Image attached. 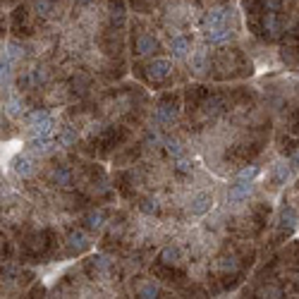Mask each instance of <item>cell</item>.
I'll return each instance as SVG.
<instances>
[{
    "label": "cell",
    "mask_w": 299,
    "mask_h": 299,
    "mask_svg": "<svg viewBox=\"0 0 299 299\" xmlns=\"http://www.w3.org/2000/svg\"><path fill=\"white\" fill-rule=\"evenodd\" d=\"M249 194H251V182H237L235 187L230 189L227 199H230V201H244Z\"/></svg>",
    "instance_id": "cell-4"
},
{
    "label": "cell",
    "mask_w": 299,
    "mask_h": 299,
    "mask_svg": "<svg viewBox=\"0 0 299 299\" xmlns=\"http://www.w3.org/2000/svg\"><path fill=\"white\" fill-rule=\"evenodd\" d=\"M153 48H156V41H153V36H149V34L139 36V41H137V51H139V55H149Z\"/></svg>",
    "instance_id": "cell-9"
},
{
    "label": "cell",
    "mask_w": 299,
    "mask_h": 299,
    "mask_svg": "<svg viewBox=\"0 0 299 299\" xmlns=\"http://www.w3.org/2000/svg\"><path fill=\"white\" fill-rule=\"evenodd\" d=\"M75 139H77V134L72 132L70 127H65L63 132H60V144L63 146H70V144H75Z\"/></svg>",
    "instance_id": "cell-18"
},
{
    "label": "cell",
    "mask_w": 299,
    "mask_h": 299,
    "mask_svg": "<svg viewBox=\"0 0 299 299\" xmlns=\"http://www.w3.org/2000/svg\"><path fill=\"white\" fill-rule=\"evenodd\" d=\"M230 39V29L227 27H215V29H206V41L211 43H223Z\"/></svg>",
    "instance_id": "cell-7"
},
{
    "label": "cell",
    "mask_w": 299,
    "mask_h": 299,
    "mask_svg": "<svg viewBox=\"0 0 299 299\" xmlns=\"http://www.w3.org/2000/svg\"><path fill=\"white\" fill-rule=\"evenodd\" d=\"M53 182L60 184V187H67V184H72V172L67 170V168H58L53 172Z\"/></svg>",
    "instance_id": "cell-10"
},
{
    "label": "cell",
    "mask_w": 299,
    "mask_h": 299,
    "mask_svg": "<svg viewBox=\"0 0 299 299\" xmlns=\"http://www.w3.org/2000/svg\"><path fill=\"white\" fill-rule=\"evenodd\" d=\"M96 266L101 268V270H108V268H110V261H108V256H96Z\"/></svg>",
    "instance_id": "cell-24"
},
{
    "label": "cell",
    "mask_w": 299,
    "mask_h": 299,
    "mask_svg": "<svg viewBox=\"0 0 299 299\" xmlns=\"http://www.w3.org/2000/svg\"><path fill=\"white\" fill-rule=\"evenodd\" d=\"M263 29H266V34H270V36H278V34L282 32V20H280L275 12H268L266 17H263Z\"/></svg>",
    "instance_id": "cell-5"
},
{
    "label": "cell",
    "mask_w": 299,
    "mask_h": 299,
    "mask_svg": "<svg viewBox=\"0 0 299 299\" xmlns=\"http://www.w3.org/2000/svg\"><path fill=\"white\" fill-rule=\"evenodd\" d=\"M141 211H144V213H156V211H158V203L149 199V201L141 203Z\"/></svg>",
    "instance_id": "cell-22"
},
{
    "label": "cell",
    "mask_w": 299,
    "mask_h": 299,
    "mask_svg": "<svg viewBox=\"0 0 299 299\" xmlns=\"http://www.w3.org/2000/svg\"><path fill=\"white\" fill-rule=\"evenodd\" d=\"M15 172H17L20 177L34 175V160L29 158V156H17V158H15Z\"/></svg>",
    "instance_id": "cell-6"
},
{
    "label": "cell",
    "mask_w": 299,
    "mask_h": 299,
    "mask_svg": "<svg viewBox=\"0 0 299 299\" xmlns=\"http://www.w3.org/2000/svg\"><path fill=\"white\" fill-rule=\"evenodd\" d=\"M180 172H192V163L189 160H184V158H177V165H175Z\"/></svg>",
    "instance_id": "cell-23"
},
{
    "label": "cell",
    "mask_w": 299,
    "mask_h": 299,
    "mask_svg": "<svg viewBox=\"0 0 299 299\" xmlns=\"http://www.w3.org/2000/svg\"><path fill=\"white\" fill-rule=\"evenodd\" d=\"M192 70H196V72L206 70V51H196L192 55Z\"/></svg>",
    "instance_id": "cell-15"
},
{
    "label": "cell",
    "mask_w": 299,
    "mask_h": 299,
    "mask_svg": "<svg viewBox=\"0 0 299 299\" xmlns=\"http://www.w3.org/2000/svg\"><path fill=\"white\" fill-rule=\"evenodd\" d=\"M256 172H258L256 165H246V168H242V170L237 172V182H251L256 177Z\"/></svg>",
    "instance_id": "cell-13"
},
{
    "label": "cell",
    "mask_w": 299,
    "mask_h": 299,
    "mask_svg": "<svg viewBox=\"0 0 299 299\" xmlns=\"http://www.w3.org/2000/svg\"><path fill=\"white\" fill-rule=\"evenodd\" d=\"M282 223L287 225V227H292V225L297 223V213H294V208H285V211H282Z\"/></svg>",
    "instance_id": "cell-19"
},
{
    "label": "cell",
    "mask_w": 299,
    "mask_h": 299,
    "mask_svg": "<svg viewBox=\"0 0 299 299\" xmlns=\"http://www.w3.org/2000/svg\"><path fill=\"white\" fill-rule=\"evenodd\" d=\"M139 299H158V285L153 282H146L139 287Z\"/></svg>",
    "instance_id": "cell-12"
},
{
    "label": "cell",
    "mask_w": 299,
    "mask_h": 299,
    "mask_svg": "<svg viewBox=\"0 0 299 299\" xmlns=\"http://www.w3.org/2000/svg\"><path fill=\"white\" fill-rule=\"evenodd\" d=\"M163 258H165L168 263H177V258H180V249H172V246H168V249L163 251Z\"/></svg>",
    "instance_id": "cell-20"
},
{
    "label": "cell",
    "mask_w": 299,
    "mask_h": 299,
    "mask_svg": "<svg viewBox=\"0 0 299 299\" xmlns=\"http://www.w3.org/2000/svg\"><path fill=\"white\" fill-rule=\"evenodd\" d=\"M168 153H172L175 158H182V153H184V149H182L180 141H168Z\"/></svg>",
    "instance_id": "cell-21"
},
{
    "label": "cell",
    "mask_w": 299,
    "mask_h": 299,
    "mask_svg": "<svg viewBox=\"0 0 299 299\" xmlns=\"http://www.w3.org/2000/svg\"><path fill=\"white\" fill-rule=\"evenodd\" d=\"M149 72L153 79H165V77L172 72V63L168 58H158V60H153L149 67Z\"/></svg>",
    "instance_id": "cell-2"
},
{
    "label": "cell",
    "mask_w": 299,
    "mask_h": 299,
    "mask_svg": "<svg viewBox=\"0 0 299 299\" xmlns=\"http://www.w3.org/2000/svg\"><path fill=\"white\" fill-rule=\"evenodd\" d=\"M289 163H278V165H275V180L280 182V184H282V182H287V177H289Z\"/></svg>",
    "instance_id": "cell-16"
},
{
    "label": "cell",
    "mask_w": 299,
    "mask_h": 299,
    "mask_svg": "<svg viewBox=\"0 0 299 299\" xmlns=\"http://www.w3.org/2000/svg\"><path fill=\"white\" fill-rule=\"evenodd\" d=\"M5 110H8V115H10V118H20L22 113H24V106H22V101H20L17 94H10L8 103H5Z\"/></svg>",
    "instance_id": "cell-8"
},
{
    "label": "cell",
    "mask_w": 299,
    "mask_h": 299,
    "mask_svg": "<svg viewBox=\"0 0 299 299\" xmlns=\"http://www.w3.org/2000/svg\"><path fill=\"white\" fill-rule=\"evenodd\" d=\"M156 120H158V122H163V125L172 122V120H175V108H170V106H160L158 110H156Z\"/></svg>",
    "instance_id": "cell-11"
},
{
    "label": "cell",
    "mask_w": 299,
    "mask_h": 299,
    "mask_svg": "<svg viewBox=\"0 0 299 299\" xmlns=\"http://www.w3.org/2000/svg\"><path fill=\"white\" fill-rule=\"evenodd\" d=\"M211 194H206V192H199L196 196L192 199V203H189V211H192L194 215H203V213H208L211 211Z\"/></svg>",
    "instance_id": "cell-1"
},
{
    "label": "cell",
    "mask_w": 299,
    "mask_h": 299,
    "mask_svg": "<svg viewBox=\"0 0 299 299\" xmlns=\"http://www.w3.org/2000/svg\"><path fill=\"white\" fill-rule=\"evenodd\" d=\"M70 246H72V249H86V246H89V239H86L84 232H72V235H70Z\"/></svg>",
    "instance_id": "cell-14"
},
{
    "label": "cell",
    "mask_w": 299,
    "mask_h": 299,
    "mask_svg": "<svg viewBox=\"0 0 299 299\" xmlns=\"http://www.w3.org/2000/svg\"><path fill=\"white\" fill-rule=\"evenodd\" d=\"M86 225H89L91 230H101V227H103V213H91L86 218Z\"/></svg>",
    "instance_id": "cell-17"
},
{
    "label": "cell",
    "mask_w": 299,
    "mask_h": 299,
    "mask_svg": "<svg viewBox=\"0 0 299 299\" xmlns=\"http://www.w3.org/2000/svg\"><path fill=\"white\" fill-rule=\"evenodd\" d=\"M170 51L175 58H187L189 51H192V43L187 41L184 36H177V39H172L170 41Z\"/></svg>",
    "instance_id": "cell-3"
}]
</instances>
